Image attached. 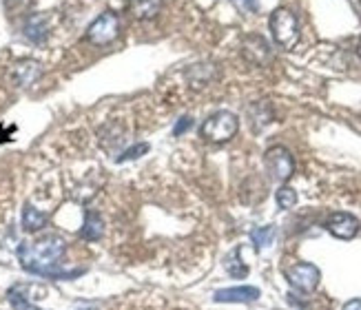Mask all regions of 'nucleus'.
Masks as SVG:
<instances>
[{"mask_svg":"<svg viewBox=\"0 0 361 310\" xmlns=\"http://www.w3.org/2000/svg\"><path fill=\"white\" fill-rule=\"evenodd\" d=\"M65 251H67V242L60 235H47L36 242L23 244L18 251V257L27 271L47 273L51 266H56L58 259L65 255Z\"/></svg>","mask_w":361,"mask_h":310,"instance_id":"obj_1","label":"nucleus"},{"mask_svg":"<svg viewBox=\"0 0 361 310\" xmlns=\"http://www.w3.org/2000/svg\"><path fill=\"white\" fill-rule=\"evenodd\" d=\"M240 129V120L235 113L231 111H215L213 116H209L202 124V137L209 140L213 144H222V142H228V140L235 137Z\"/></svg>","mask_w":361,"mask_h":310,"instance_id":"obj_2","label":"nucleus"},{"mask_svg":"<svg viewBox=\"0 0 361 310\" xmlns=\"http://www.w3.org/2000/svg\"><path fill=\"white\" fill-rule=\"evenodd\" d=\"M271 34L273 40L281 46V49H293L300 40V25L290 9L279 7L271 13Z\"/></svg>","mask_w":361,"mask_h":310,"instance_id":"obj_3","label":"nucleus"},{"mask_svg":"<svg viewBox=\"0 0 361 310\" xmlns=\"http://www.w3.org/2000/svg\"><path fill=\"white\" fill-rule=\"evenodd\" d=\"M120 36V18L114 11L100 13L87 29V40L96 46H106L111 44Z\"/></svg>","mask_w":361,"mask_h":310,"instance_id":"obj_4","label":"nucleus"},{"mask_svg":"<svg viewBox=\"0 0 361 310\" xmlns=\"http://www.w3.org/2000/svg\"><path fill=\"white\" fill-rule=\"evenodd\" d=\"M264 162L271 178L277 182H288L295 173V160L286 147H271L264 155Z\"/></svg>","mask_w":361,"mask_h":310,"instance_id":"obj_5","label":"nucleus"},{"mask_svg":"<svg viewBox=\"0 0 361 310\" xmlns=\"http://www.w3.org/2000/svg\"><path fill=\"white\" fill-rule=\"evenodd\" d=\"M284 275L288 279V284L302 292H312L319 286V279H322L319 268L315 264H308V261L293 264V266L284 268Z\"/></svg>","mask_w":361,"mask_h":310,"instance_id":"obj_6","label":"nucleus"},{"mask_svg":"<svg viewBox=\"0 0 361 310\" xmlns=\"http://www.w3.org/2000/svg\"><path fill=\"white\" fill-rule=\"evenodd\" d=\"M326 230L337 240H353L359 232V220L350 213H333L326 220Z\"/></svg>","mask_w":361,"mask_h":310,"instance_id":"obj_7","label":"nucleus"},{"mask_svg":"<svg viewBox=\"0 0 361 310\" xmlns=\"http://www.w3.org/2000/svg\"><path fill=\"white\" fill-rule=\"evenodd\" d=\"M217 304H253L259 299V288L255 286H235V288H222L213 294Z\"/></svg>","mask_w":361,"mask_h":310,"instance_id":"obj_8","label":"nucleus"},{"mask_svg":"<svg viewBox=\"0 0 361 310\" xmlns=\"http://www.w3.org/2000/svg\"><path fill=\"white\" fill-rule=\"evenodd\" d=\"M242 51L246 60H250L253 65H266L271 60V46L262 36H248L242 44Z\"/></svg>","mask_w":361,"mask_h":310,"instance_id":"obj_9","label":"nucleus"},{"mask_svg":"<svg viewBox=\"0 0 361 310\" xmlns=\"http://www.w3.org/2000/svg\"><path fill=\"white\" fill-rule=\"evenodd\" d=\"M162 0H129L127 11L135 20H153L162 11Z\"/></svg>","mask_w":361,"mask_h":310,"instance_id":"obj_10","label":"nucleus"},{"mask_svg":"<svg viewBox=\"0 0 361 310\" xmlns=\"http://www.w3.org/2000/svg\"><path fill=\"white\" fill-rule=\"evenodd\" d=\"M38 75H40V65L36 60H23L13 69V78H16V82H18L20 87L34 85L38 80Z\"/></svg>","mask_w":361,"mask_h":310,"instance_id":"obj_11","label":"nucleus"},{"mask_svg":"<svg viewBox=\"0 0 361 310\" xmlns=\"http://www.w3.org/2000/svg\"><path fill=\"white\" fill-rule=\"evenodd\" d=\"M25 36L34 42H42L49 36V25H47V16L42 13H34L29 16V20L25 25Z\"/></svg>","mask_w":361,"mask_h":310,"instance_id":"obj_12","label":"nucleus"},{"mask_svg":"<svg viewBox=\"0 0 361 310\" xmlns=\"http://www.w3.org/2000/svg\"><path fill=\"white\" fill-rule=\"evenodd\" d=\"M47 220H49V217H47L42 211H38L34 204H25V209H23V228L27 232L40 230L47 224Z\"/></svg>","mask_w":361,"mask_h":310,"instance_id":"obj_13","label":"nucleus"},{"mask_svg":"<svg viewBox=\"0 0 361 310\" xmlns=\"http://www.w3.org/2000/svg\"><path fill=\"white\" fill-rule=\"evenodd\" d=\"M104 232V224H102V217L98 213L89 211L85 215V224H82V237L87 242H98Z\"/></svg>","mask_w":361,"mask_h":310,"instance_id":"obj_14","label":"nucleus"},{"mask_svg":"<svg viewBox=\"0 0 361 310\" xmlns=\"http://www.w3.org/2000/svg\"><path fill=\"white\" fill-rule=\"evenodd\" d=\"M224 268L231 277L235 279H242L248 275V266L242 261V248H235V251H231L226 257H224Z\"/></svg>","mask_w":361,"mask_h":310,"instance_id":"obj_15","label":"nucleus"},{"mask_svg":"<svg viewBox=\"0 0 361 310\" xmlns=\"http://www.w3.org/2000/svg\"><path fill=\"white\" fill-rule=\"evenodd\" d=\"M188 82L193 85V89H202L204 85H209V80L213 78V67L211 65H193L186 71Z\"/></svg>","mask_w":361,"mask_h":310,"instance_id":"obj_16","label":"nucleus"},{"mask_svg":"<svg viewBox=\"0 0 361 310\" xmlns=\"http://www.w3.org/2000/svg\"><path fill=\"white\" fill-rule=\"evenodd\" d=\"M250 240H253L257 251H264V248H269L275 240V228L273 226H262V228H255L250 232Z\"/></svg>","mask_w":361,"mask_h":310,"instance_id":"obj_17","label":"nucleus"},{"mask_svg":"<svg viewBox=\"0 0 361 310\" xmlns=\"http://www.w3.org/2000/svg\"><path fill=\"white\" fill-rule=\"evenodd\" d=\"M9 304H11L13 310H38L34 304L29 302V297H25V294H23L20 286H13L9 290Z\"/></svg>","mask_w":361,"mask_h":310,"instance_id":"obj_18","label":"nucleus"},{"mask_svg":"<svg viewBox=\"0 0 361 310\" xmlns=\"http://www.w3.org/2000/svg\"><path fill=\"white\" fill-rule=\"evenodd\" d=\"M275 199H277L279 209L288 211V209H293L297 204V193H295V189H290V186H281V189L277 191V195H275Z\"/></svg>","mask_w":361,"mask_h":310,"instance_id":"obj_19","label":"nucleus"},{"mask_svg":"<svg viewBox=\"0 0 361 310\" xmlns=\"http://www.w3.org/2000/svg\"><path fill=\"white\" fill-rule=\"evenodd\" d=\"M149 153V144H135V147H131V149H127L124 151L120 158H118V162H127V160H137V158H142V155H147Z\"/></svg>","mask_w":361,"mask_h":310,"instance_id":"obj_20","label":"nucleus"},{"mask_svg":"<svg viewBox=\"0 0 361 310\" xmlns=\"http://www.w3.org/2000/svg\"><path fill=\"white\" fill-rule=\"evenodd\" d=\"M193 127V118H188V116H184V118H180L178 120V124H176V129H173V135H182V133H186L188 129Z\"/></svg>","mask_w":361,"mask_h":310,"instance_id":"obj_21","label":"nucleus"},{"mask_svg":"<svg viewBox=\"0 0 361 310\" xmlns=\"http://www.w3.org/2000/svg\"><path fill=\"white\" fill-rule=\"evenodd\" d=\"M242 11H255L257 9V0H233Z\"/></svg>","mask_w":361,"mask_h":310,"instance_id":"obj_22","label":"nucleus"},{"mask_svg":"<svg viewBox=\"0 0 361 310\" xmlns=\"http://www.w3.org/2000/svg\"><path fill=\"white\" fill-rule=\"evenodd\" d=\"M341 310H361V299H350V302H346Z\"/></svg>","mask_w":361,"mask_h":310,"instance_id":"obj_23","label":"nucleus"},{"mask_svg":"<svg viewBox=\"0 0 361 310\" xmlns=\"http://www.w3.org/2000/svg\"><path fill=\"white\" fill-rule=\"evenodd\" d=\"M357 54H359V58H361V38H359V44H357Z\"/></svg>","mask_w":361,"mask_h":310,"instance_id":"obj_24","label":"nucleus"},{"mask_svg":"<svg viewBox=\"0 0 361 310\" xmlns=\"http://www.w3.org/2000/svg\"><path fill=\"white\" fill-rule=\"evenodd\" d=\"M85 310H91V308H85Z\"/></svg>","mask_w":361,"mask_h":310,"instance_id":"obj_25","label":"nucleus"}]
</instances>
